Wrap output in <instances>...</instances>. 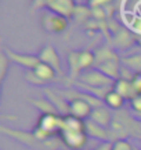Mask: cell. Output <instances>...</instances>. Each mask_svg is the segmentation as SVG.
I'll return each instance as SVG.
<instances>
[{
  "mask_svg": "<svg viewBox=\"0 0 141 150\" xmlns=\"http://www.w3.org/2000/svg\"><path fill=\"white\" fill-rule=\"evenodd\" d=\"M64 125V116L61 114H42L35 129L32 131L33 137L40 142H49L59 137Z\"/></svg>",
  "mask_w": 141,
  "mask_h": 150,
  "instance_id": "obj_1",
  "label": "cell"
},
{
  "mask_svg": "<svg viewBox=\"0 0 141 150\" xmlns=\"http://www.w3.org/2000/svg\"><path fill=\"white\" fill-rule=\"evenodd\" d=\"M80 81H82L83 86L90 87V88H104V90H108V88H114L115 80L114 79L105 76L102 72H100L98 69H94V70H84V72L80 73Z\"/></svg>",
  "mask_w": 141,
  "mask_h": 150,
  "instance_id": "obj_2",
  "label": "cell"
},
{
  "mask_svg": "<svg viewBox=\"0 0 141 150\" xmlns=\"http://www.w3.org/2000/svg\"><path fill=\"white\" fill-rule=\"evenodd\" d=\"M69 62H71L72 72L80 74L84 70H89L90 66L96 65V54L87 50L77 51V52H71Z\"/></svg>",
  "mask_w": 141,
  "mask_h": 150,
  "instance_id": "obj_3",
  "label": "cell"
},
{
  "mask_svg": "<svg viewBox=\"0 0 141 150\" xmlns=\"http://www.w3.org/2000/svg\"><path fill=\"white\" fill-rule=\"evenodd\" d=\"M59 139L68 149L71 150H82L89 141V135L86 131H69L62 129L59 134Z\"/></svg>",
  "mask_w": 141,
  "mask_h": 150,
  "instance_id": "obj_4",
  "label": "cell"
},
{
  "mask_svg": "<svg viewBox=\"0 0 141 150\" xmlns=\"http://www.w3.org/2000/svg\"><path fill=\"white\" fill-rule=\"evenodd\" d=\"M42 25L44 28V30L50 33H62L68 28V18L49 10L42 17Z\"/></svg>",
  "mask_w": 141,
  "mask_h": 150,
  "instance_id": "obj_5",
  "label": "cell"
},
{
  "mask_svg": "<svg viewBox=\"0 0 141 150\" xmlns=\"http://www.w3.org/2000/svg\"><path fill=\"white\" fill-rule=\"evenodd\" d=\"M47 8L53 13L62 15V17L69 19L75 14L76 3H75V0H51L47 6Z\"/></svg>",
  "mask_w": 141,
  "mask_h": 150,
  "instance_id": "obj_6",
  "label": "cell"
},
{
  "mask_svg": "<svg viewBox=\"0 0 141 150\" xmlns=\"http://www.w3.org/2000/svg\"><path fill=\"white\" fill-rule=\"evenodd\" d=\"M6 54H7V58H9L10 61H13V62L21 65V66L29 69V70H35V68L40 64V59H39L37 55L18 54V52L11 51V50H6Z\"/></svg>",
  "mask_w": 141,
  "mask_h": 150,
  "instance_id": "obj_7",
  "label": "cell"
},
{
  "mask_svg": "<svg viewBox=\"0 0 141 150\" xmlns=\"http://www.w3.org/2000/svg\"><path fill=\"white\" fill-rule=\"evenodd\" d=\"M37 57L40 59V62L50 65L51 68L55 69L57 73H61V59H59V57H58L57 50H55L51 44H47V46L43 47Z\"/></svg>",
  "mask_w": 141,
  "mask_h": 150,
  "instance_id": "obj_8",
  "label": "cell"
},
{
  "mask_svg": "<svg viewBox=\"0 0 141 150\" xmlns=\"http://www.w3.org/2000/svg\"><path fill=\"white\" fill-rule=\"evenodd\" d=\"M90 120H93L94 123L100 124L101 127L109 128L114 123V116H112V112L108 106H96L93 108V112H91Z\"/></svg>",
  "mask_w": 141,
  "mask_h": 150,
  "instance_id": "obj_9",
  "label": "cell"
},
{
  "mask_svg": "<svg viewBox=\"0 0 141 150\" xmlns=\"http://www.w3.org/2000/svg\"><path fill=\"white\" fill-rule=\"evenodd\" d=\"M86 134L89 135V138H94V139H98L102 142H109L114 138L109 128L101 127L100 124L94 123L90 118L86 121Z\"/></svg>",
  "mask_w": 141,
  "mask_h": 150,
  "instance_id": "obj_10",
  "label": "cell"
},
{
  "mask_svg": "<svg viewBox=\"0 0 141 150\" xmlns=\"http://www.w3.org/2000/svg\"><path fill=\"white\" fill-rule=\"evenodd\" d=\"M114 90H116L125 99H129V100H132L137 95V91L134 88V86H133V83L129 81V80H123V79H119V80L115 81Z\"/></svg>",
  "mask_w": 141,
  "mask_h": 150,
  "instance_id": "obj_11",
  "label": "cell"
},
{
  "mask_svg": "<svg viewBox=\"0 0 141 150\" xmlns=\"http://www.w3.org/2000/svg\"><path fill=\"white\" fill-rule=\"evenodd\" d=\"M32 72L35 73L36 79L40 83L51 81V80H54L55 74H57V72H55L54 68H51L50 65L43 64V62H40V64H39L36 68H35V70H32Z\"/></svg>",
  "mask_w": 141,
  "mask_h": 150,
  "instance_id": "obj_12",
  "label": "cell"
},
{
  "mask_svg": "<svg viewBox=\"0 0 141 150\" xmlns=\"http://www.w3.org/2000/svg\"><path fill=\"white\" fill-rule=\"evenodd\" d=\"M125 98H123L120 94H119L116 90H109L107 94H105L104 96V102L105 105L108 106L109 109H112V110H119V109H122L123 108V105H125Z\"/></svg>",
  "mask_w": 141,
  "mask_h": 150,
  "instance_id": "obj_13",
  "label": "cell"
},
{
  "mask_svg": "<svg viewBox=\"0 0 141 150\" xmlns=\"http://www.w3.org/2000/svg\"><path fill=\"white\" fill-rule=\"evenodd\" d=\"M62 129H69V131H86V121L82 118H77L72 114L64 116V125Z\"/></svg>",
  "mask_w": 141,
  "mask_h": 150,
  "instance_id": "obj_14",
  "label": "cell"
},
{
  "mask_svg": "<svg viewBox=\"0 0 141 150\" xmlns=\"http://www.w3.org/2000/svg\"><path fill=\"white\" fill-rule=\"evenodd\" d=\"M32 103L42 112V114H59L57 108L49 99H33Z\"/></svg>",
  "mask_w": 141,
  "mask_h": 150,
  "instance_id": "obj_15",
  "label": "cell"
},
{
  "mask_svg": "<svg viewBox=\"0 0 141 150\" xmlns=\"http://www.w3.org/2000/svg\"><path fill=\"white\" fill-rule=\"evenodd\" d=\"M112 150H134V146L125 138H120V139H116L114 141V145H112Z\"/></svg>",
  "mask_w": 141,
  "mask_h": 150,
  "instance_id": "obj_16",
  "label": "cell"
},
{
  "mask_svg": "<svg viewBox=\"0 0 141 150\" xmlns=\"http://www.w3.org/2000/svg\"><path fill=\"white\" fill-rule=\"evenodd\" d=\"M87 3L90 8H104L105 6L112 3V0H89Z\"/></svg>",
  "mask_w": 141,
  "mask_h": 150,
  "instance_id": "obj_17",
  "label": "cell"
},
{
  "mask_svg": "<svg viewBox=\"0 0 141 150\" xmlns=\"http://www.w3.org/2000/svg\"><path fill=\"white\" fill-rule=\"evenodd\" d=\"M130 106H132V109L134 110L138 116H141V94H137V95L130 100Z\"/></svg>",
  "mask_w": 141,
  "mask_h": 150,
  "instance_id": "obj_18",
  "label": "cell"
},
{
  "mask_svg": "<svg viewBox=\"0 0 141 150\" xmlns=\"http://www.w3.org/2000/svg\"><path fill=\"white\" fill-rule=\"evenodd\" d=\"M132 83L134 86V88H136L137 94H141V73H136V76L132 80Z\"/></svg>",
  "mask_w": 141,
  "mask_h": 150,
  "instance_id": "obj_19",
  "label": "cell"
},
{
  "mask_svg": "<svg viewBox=\"0 0 141 150\" xmlns=\"http://www.w3.org/2000/svg\"><path fill=\"white\" fill-rule=\"evenodd\" d=\"M132 29L138 35V36H141V17L134 18V22H133V25H132Z\"/></svg>",
  "mask_w": 141,
  "mask_h": 150,
  "instance_id": "obj_20",
  "label": "cell"
},
{
  "mask_svg": "<svg viewBox=\"0 0 141 150\" xmlns=\"http://www.w3.org/2000/svg\"><path fill=\"white\" fill-rule=\"evenodd\" d=\"M51 0H33V8H42V7H46L50 3Z\"/></svg>",
  "mask_w": 141,
  "mask_h": 150,
  "instance_id": "obj_21",
  "label": "cell"
},
{
  "mask_svg": "<svg viewBox=\"0 0 141 150\" xmlns=\"http://www.w3.org/2000/svg\"><path fill=\"white\" fill-rule=\"evenodd\" d=\"M6 72H7V58L6 55H1V80L4 79Z\"/></svg>",
  "mask_w": 141,
  "mask_h": 150,
  "instance_id": "obj_22",
  "label": "cell"
},
{
  "mask_svg": "<svg viewBox=\"0 0 141 150\" xmlns=\"http://www.w3.org/2000/svg\"><path fill=\"white\" fill-rule=\"evenodd\" d=\"M112 145H114V142H102L100 143V146L97 147L96 150H112Z\"/></svg>",
  "mask_w": 141,
  "mask_h": 150,
  "instance_id": "obj_23",
  "label": "cell"
},
{
  "mask_svg": "<svg viewBox=\"0 0 141 150\" xmlns=\"http://www.w3.org/2000/svg\"><path fill=\"white\" fill-rule=\"evenodd\" d=\"M137 41H138V44H140V46H141V36H138V37H137Z\"/></svg>",
  "mask_w": 141,
  "mask_h": 150,
  "instance_id": "obj_24",
  "label": "cell"
},
{
  "mask_svg": "<svg viewBox=\"0 0 141 150\" xmlns=\"http://www.w3.org/2000/svg\"><path fill=\"white\" fill-rule=\"evenodd\" d=\"M134 150H141L140 147H137V146H134Z\"/></svg>",
  "mask_w": 141,
  "mask_h": 150,
  "instance_id": "obj_25",
  "label": "cell"
}]
</instances>
